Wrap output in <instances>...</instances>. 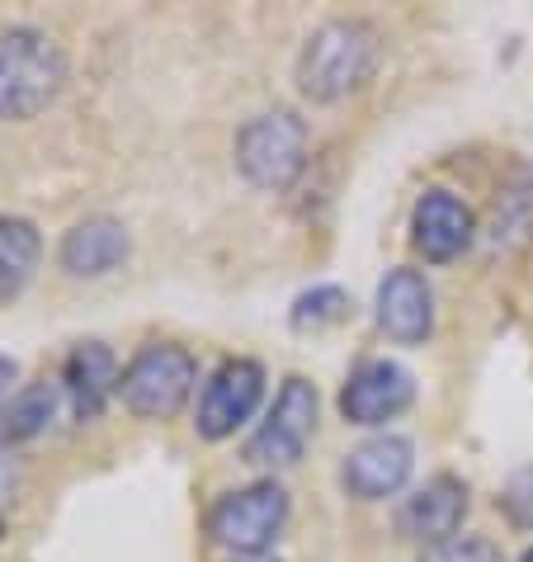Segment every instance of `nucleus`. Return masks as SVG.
Returning a JSON list of instances; mask_svg holds the SVG:
<instances>
[{
  "label": "nucleus",
  "mask_w": 533,
  "mask_h": 562,
  "mask_svg": "<svg viewBox=\"0 0 533 562\" xmlns=\"http://www.w3.org/2000/svg\"><path fill=\"white\" fill-rule=\"evenodd\" d=\"M378 67V34L364 20H331L307 38L297 61V86L307 100H344Z\"/></svg>",
  "instance_id": "1"
},
{
  "label": "nucleus",
  "mask_w": 533,
  "mask_h": 562,
  "mask_svg": "<svg viewBox=\"0 0 533 562\" xmlns=\"http://www.w3.org/2000/svg\"><path fill=\"white\" fill-rule=\"evenodd\" d=\"M67 81L61 48L38 29H5L0 34V119H34L57 100Z\"/></svg>",
  "instance_id": "2"
},
{
  "label": "nucleus",
  "mask_w": 533,
  "mask_h": 562,
  "mask_svg": "<svg viewBox=\"0 0 533 562\" xmlns=\"http://www.w3.org/2000/svg\"><path fill=\"white\" fill-rule=\"evenodd\" d=\"M194 379H199V364L190 350L170 346V340H151V346H143L128 359V369L118 379V397L133 416L166 420L190 402Z\"/></svg>",
  "instance_id": "3"
},
{
  "label": "nucleus",
  "mask_w": 533,
  "mask_h": 562,
  "mask_svg": "<svg viewBox=\"0 0 533 562\" xmlns=\"http://www.w3.org/2000/svg\"><path fill=\"white\" fill-rule=\"evenodd\" d=\"M303 161H307V123L288 114V109L250 119L237 137V166L260 190H284V184H293Z\"/></svg>",
  "instance_id": "4"
},
{
  "label": "nucleus",
  "mask_w": 533,
  "mask_h": 562,
  "mask_svg": "<svg viewBox=\"0 0 533 562\" xmlns=\"http://www.w3.org/2000/svg\"><path fill=\"white\" fill-rule=\"evenodd\" d=\"M288 520V492L279 482H250V487L223 496L208 515V535L231 553L256 558L284 535Z\"/></svg>",
  "instance_id": "5"
},
{
  "label": "nucleus",
  "mask_w": 533,
  "mask_h": 562,
  "mask_svg": "<svg viewBox=\"0 0 533 562\" xmlns=\"http://www.w3.org/2000/svg\"><path fill=\"white\" fill-rule=\"evenodd\" d=\"M311 435H317V387L307 379H288L279 387L264 426L246 440V463H256V468L297 463Z\"/></svg>",
  "instance_id": "6"
},
{
  "label": "nucleus",
  "mask_w": 533,
  "mask_h": 562,
  "mask_svg": "<svg viewBox=\"0 0 533 562\" xmlns=\"http://www.w3.org/2000/svg\"><path fill=\"white\" fill-rule=\"evenodd\" d=\"M264 397V369L256 359H227L223 369L208 379L199 402V435L203 440H227L237 435L250 416H256Z\"/></svg>",
  "instance_id": "7"
},
{
  "label": "nucleus",
  "mask_w": 533,
  "mask_h": 562,
  "mask_svg": "<svg viewBox=\"0 0 533 562\" xmlns=\"http://www.w3.org/2000/svg\"><path fill=\"white\" fill-rule=\"evenodd\" d=\"M411 397H416L411 369H401L397 359H364L344 383L340 412L350 426H383V420L411 407Z\"/></svg>",
  "instance_id": "8"
},
{
  "label": "nucleus",
  "mask_w": 533,
  "mask_h": 562,
  "mask_svg": "<svg viewBox=\"0 0 533 562\" xmlns=\"http://www.w3.org/2000/svg\"><path fill=\"white\" fill-rule=\"evenodd\" d=\"M416 468V449L406 435H373L359 449L344 454V487L359 502H378V496H392L406 487V477H411Z\"/></svg>",
  "instance_id": "9"
},
{
  "label": "nucleus",
  "mask_w": 533,
  "mask_h": 562,
  "mask_svg": "<svg viewBox=\"0 0 533 562\" xmlns=\"http://www.w3.org/2000/svg\"><path fill=\"white\" fill-rule=\"evenodd\" d=\"M378 326L401 340V346H420L434 326V289L420 270H387L378 284Z\"/></svg>",
  "instance_id": "10"
},
{
  "label": "nucleus",
  "mask_w": 533,
  "mask_h": 562,
  "mask_svg": "<svg viewBox=\"0 0 533 562\" xmlns=\"http://www.w3.org/2000/svg\"><path fill=\"white\" fill-rule=\"evenodd\" d=\"M463 515H467V487H463V477L439 473V477H430L416 496H406V506H401V515H397V525H401V535H406V539H420V543H449L453 535H458Z\"/></svg>",
  "instance_id": "11"
},
{
  "label": "nucleus",
  "mask_w": 533,
  "mask_h": 562,
  "mask_svg": "<svg viewBox=\"0 0 533 562\" xmlns=\"http://www.w3.org/2000/svg\"><path fill=\"white\" fill-rule=\"evenodd\" d=\"M411 232H416V251L439 265V260L463 256L467 246H473V213H467L458 194L430 190V194H420Z\"/></svg>",
  "instance_id": "12"
},
{
  "label": "nucleus",
  "mask_w": 533,
  "mask_h": 562,
  "mask_svg": "<svg viewBox=\"0 0 533 562\" xmlns=\"http://www.w3.org/2000/svg\"><path fill=\"white\" fill-rule=\"evenodd\" d=\"M118 359L109 346H100V340H86V346H76L67 355V364H61V383H67L71 393V407L81 420H95L104 412V402L118 393Z\"/></svg>",
  "instance_id": "13"
},
{
  "label": "nucleus",
  "mask_w": 533,
  "mask_h": 562,
  "mask_svg": "<svg viewBox=\"0 0 533 562\" xmlns=\"http://www.w3.org/2000/svg\"><path fill=\"white\" fill-rule=\"evenodd\" d=\"M128 260V232L114 217H86L61 237V265L76 279H100Z\"/></svg>",
  "instance_id": "14"
},
{
  "label": "nucleus",
  "mask_w": 533,
  "mask_h": 562,
  "mask_svg": "<svg viewBox=\"0 0 533 562\" xmlns=\"http://www.w3.org/2000/svg\"><path fill=\"white\" fill-rule=\"evenodd\" d=\"M38 256H43V241L34 223L24 217H0V303L20 299L29 289V279L38 270Z\"/></svg>",
  "instance_id": "15"
},
{
  "label": "nucleus",
  "mask_w": 533,
  "mask_h": 562,
  "mask_svg": "<svg viewBox=\"0 0 533 562\" xmlns=\"http://www.w3.org/2000/svg\"><path fill=\"white\" fill-rule=\"evenodd\" d=\"M53 416V387L48 383H34L24 393H14L10 402H0V445H14V440H29L48 426Z\"/></svg>",
  "instance_id": "16"
},
{
  "label": "nucleus",
  "mask_w": 533,
  "mask_h": 562,
  "mask_svg": "<svg viewBox=\"0 0 533 562\" xmlns=\"http://www.w3.org/2000/svg\"><path fill=\"white\" fill-rule=\"evenodd\" d=\"M344 312H350V299H344V289L317 284V289L297 293V303H293V331H321V326H336Z\"/></svg>",
  "instance_id": "17"
},
{
  "label": "nucleus",
  "mask_w": 533,
  "mask_h": 562,
  "mask_svg": "<svg viewBox=\"0 0 533 562\" xmlns=\"http://www.w3.org/2000/svg\"><path fill=\"white\" fill-rule=\"evenodd\" d=\"M420 562H500V549L491 539H477V535H467V539H449V543H434V549L420 558Z\"/></svg>",
  "instance_id": "18"
},
{
  "label": "nucleus",
  "mask_w": 533,
  "mask_h": 562,
  "mask_svg": "<svg viewBox=\"0 0 533 562\" xmlns=\"http://www.w3.org/2000/svg\"><path fill=\"white\" fill-rule=\"evenodd\" d=\"M500 510L510 515L514 525H533V468H520L510 482H506V492H500Z\"/></svg>",
  "instance_id": "19"
},
{
  "label": "nucleus",
  "mask_w": 533,
  "mask_h": 562,
  "mask_svg": "<svg viewBox=\"0 0 533 562\" xmlns=\"http://www.w3.org/2000/svg\"><path fill=\"white\" fill-rule=\"evenodd\" d=\"M10 383H14V359L0 355V387H10Z\"/></svg>",
  "instance_id": "20"
},
{
  "label": "nucleus",
  "mask_w": 533,
  "mask_h": 562,
  "mask_svg": "<svg viewBox=\"0 0 533 562\" xmlns=\"http://www.w3.org/2000/svg\"><path fill=\"white\" fill-rule=\"evenodd\" d=\"M524 562H533V549H529V553H524Z\"/></svg>",
  "instance_id": "21"
},
{
  "label": "nucleus",
  "mask_w": 533,
  "mask_h": 562,
  "mask_svg": "<svg viewBox=\"0 0 533 562\" xmlns=\"http://www.w3.org/2000/svg\"><path fill=\"white\" fill-rule=\"evenodd\" d=\"M0 535H5V520H0Z\"/></svg>",
  "instance_id": "22"
}]
</instances>
